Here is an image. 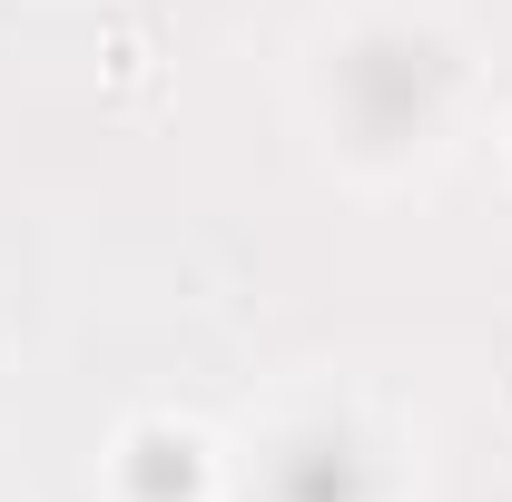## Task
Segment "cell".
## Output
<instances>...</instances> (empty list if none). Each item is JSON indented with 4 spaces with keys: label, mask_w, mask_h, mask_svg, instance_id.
Masks as SVG:
<instances>
[{
    "label": "cell",
    "mask_w": 512,
    "mask_h": 502,
    "mask_svg": "<svg viewBox=\"0 0 512 502\" xmlns=\"http://www.w3.org/2000/svg\"><path fill=\"white\" fill-rule=\"evenodd\" d=\"M207 483H217V453L178 414H138L119 434V453H109V493L119 502H207Z\"/></svg>",
    "instance_id": "cell-1"
}]
</instances>
